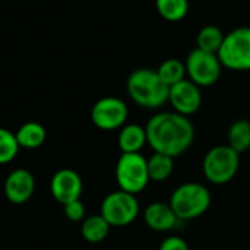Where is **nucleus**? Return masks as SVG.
<instances>
[{"label":"nucleus","mask_w":250,"mask_h":250,"mask_svg":"<svg viewBox=\"0 0 250 250\" xmlns=\"http://www.w3.org/2000/svg\"><path fill=\"white\" fill-rule=\"evenodd\" d=\"M90 118L99 130H121L128 119V106L119 97L106 96L93 104Z\"/></svg>","instance_id":"nucleus-9"},{"label":"nucleus","mask_w":250,"mask_h":250,"mask_svg":"<svg viewBox=\"0 0 250 250\" xmlns=\"http://www.w3.org/2000/svg\"><path fill=\"white\" fill-rule=\"evenodd\" d=\"M218 58L227 69L250 71V27H240L225 34Z\"/></svg>","instance_id":"nucleus-6"},{"label":"nucleus","mask_w":250,"mask_h":250,"mask_svg":"<svg viewBox=\"0 0 250 250\" xmlns=\"http://www.w3.org/2000/svg\"><path fill=\"white\" fill-rule=\"evenodd\" d=\"M240 153L231 149L228 145H219L212 147L203 158L205 178L216 186L229 183L238 172Z\"/></svg>","instance_id":"nucleus-5"},{"label":"nucleus","mask_w":250,"mask_h":250,"mask_svg":"<svg viewBox=\"0 0 250 250\" xmlns=\"http://www.w3.org/2000/svg\"><path fill=\"white\" fill-rule=\"evenodd\" d=\"M143 219L150 229L158 232L174 229L180 221L169 203L164 202H152L150 205H147L143 212Z\"/></svg>","instance_id":"nucleus-13"},{"label":"nucleus","mask_w":250,"mask_h":250,"mask_svg":"<svg viewBox=\"0 0 250 250\" xmlns=\"http://www.w3.org/2000/svg\"><path fill=\"white\" fill-rule=\"evenodd\" d=\"M109 231H110V225L100 213L87 216L81 224V235L85 241L91 244H97L106 240Z\"/></svg>","instance_id":"nucleus-16"},{"label":"nucleus","mask_w":250,"mask_h":250,"mask_svg":"<svg viewBox=\"0 0 250 250\" xmlns=\"http://www.w3.org/2000/svg\"><path fill=\"white\" fill-rule=\"evenodd\" d=\"M63 213L69 221L80 222V221L85 219V206L80 199V200H75V202H71V203L65 205L63 206Z\"/></svg>","instance_id":"nucleus-23"},{"label":"nucleus","mask_w":250,"mask_h":250,"mask_svg":"<svg viewBox=\"0 0 250 250\" xmlns=\"http://www.w3.org/2000/svg\"><path fill=\"white\" fill-rule=\"evenodd\" d=\"M212 203L210 191L200 183H184L169 197V206L180 221H190L208 212Z\"/></svg>","instance_id":"nucleus-3"},{"label":"nucleus","mask_w":250,"mask_h":250,"mask_svg":"<svg viewBox=\"0 0 250 250\" xmlns=\"http://www.w3.org/2000/svg\"><path fill=\"white\" fill-rule=\"evenodd\" d=\"M156 72L168 87H172V85L178 84L180 81L186 80V75H187L186 63L178 59L164 61L159 65V68L156 69Z\"/></svg>","instance_id":"nucleus-21"},{"label":"nucleus","mask_w":250,"mask_h":250,"mask_svg":"<svg viewBox=\"0 0 250 250\" xmlns=\"http://www.w3.org/2000/svg\"><path fill=\"white\" fill-rule=\"evenodd\" d=\"M139 213L140 205L137 197L122 190L109 193L100 205V215L110 227H127L137 219Z\"/></svg>","instance_id":"nucleus-7"},{"label":"nucleus","mask_w":250,"mask_h":250,"mask_svg":"<svg viewBox=\"0 0 250 250\" xmlns=\"http://www.w3.org/2000/svg\"><path fill=\"white\" fill-rule=\"evenodd\" d=\"M145 128L147 145L152 150L174 159L184 155L194 142V127L191 121L174 110L155 113Z\"/></svg>","instance_id":"nucleus-1"},{"label":"nucleus","mask_w":250,"mask_h":250,"mask_svg":"<svg viewBox=\"0 0 250 250\" xmlns=\"http://www.w3.org/2000/svg\"><path fill=\"white\" fill-rule=\"evenodd\" d=\"M127 93L131 100L145 109H159L169 100V87L155 69L140 68L130 74Z\"/></svg>","instance_id":"nucleus-2"},{"label":"nucleus","mask_w":250,"mask_h":250,"mask_svg":"<svg viewBox=\"0 0 250 250\" xmlns=\"http://www.w3.org/2000/svg\"><path fill=\"white\" fill-rule=\"evenodd\" d=\"M15 136H17L20 147L39 149L40 146L44 145L47 133H46V128L40 122L30 121V122H25L21 125L20 130L15 133Z\"/></svg>","instance_id":"nucleus-15"},{"label":"nucleus","mask_w":250,"mask_h":250,"mask_svg":"<svg viewBox=\"0 0 250 250\" xmlns=\"http://www.w3.org/2000/svg\"><path fill=\"white\" fill-rule=\"evenodd\" d=\"M228 146L237 153H243L250 149V121L235 119L227 133Z\"/></svg>","instance_id":"nucleus-17"},{"label":"nucleus","mask_w":250,"mask_h":250,"mask_svg":"<svg viewBox=\"0 0 250 250\" xmlns=\"http://www.w3.org/2000/svg\"><path fill=\"white\" fill-rule=\"evenodd\" d=\"M202 90L190 80H183L178 84L169 87V100L174 112L183 116H191L202 107Z\"/></svg>","instance_id":"nucleus-10"},{"label":"nucleus","mask_w":250,"mask_h":250,"mask_svg":"<svg viewBox=\"0 0 250 250\" xmlns=\"http://www.w3.org/2000/svg\"><path fill=\"white\" fill-rule=\"evenodd\" d=\"M224 37L225 36L222 34V31L218 27L206 25L197 34V39H196L197 49H200L203 52H208V53L218 55V52H219V49L222 46Z\"/></svg>","instance_id":"nucleus-20"},{"label":"nucleus","mask_w":250,"mask_h":250,"mask_svg":"<svg viewBox=\"0 0 250 250\" xmlns=\"http://www.w3.org/2000/svg\"><path fill=\"white\" fill-rule=\"evenodd\" d=\"M159 250H190L187 241L178 235H169L162 240Z\"/></svg>","instance_id":"nucleus-24"},{"label":"nucleus","mask_w":250,"mask_h":250,"mask_svg":"<svg viewBox=\"0 0 250 250\" xmlns=\"http://www.w3.org/2000/svg\"><path fill=\"white\" fill-rule=\"evenodd\" d=\"M115 178L119 190L137 196L150 181L147 159L142 153H121L115 168Z\"/></svg>","instance_id":"nucleus-4"},{"label":"nucleus","mask_w":250,"mask_h":250,"mask_svg":"<svg viewBox=\"0 0 250 250\" xmlns=\"http://www.w3.org/2000/svg\"><path fill=\"white\" fill-rule=\"evenodd\" d=\"M186 69L188 80L203 88L216 84L221 77L222 63L218 55L208 53L196 47L188 53L186 59Z\"/></svg>","instance_id":"nucleus-8"},{"label":"nucleus","mask_w":250,"mask_h":250,"mask_svg":"<svg viewBox=\"0 0 250 250\" xmlns=\"http://www.w3.org/2000/svg\"><path fill=\"white\" fill-rule=\"evenodd\" d=\"M147 145L146 128L139 124H125L118 134V147L121 153H140Z\"/></svg>","instance_id":"nucleus-14"},{"label":"nucleus","mask_w":250,"mask_h":250,"mask_svg":"<svg viewBox=\"0 0 250 250\" xmlns=\"http://www.w3.org/2000/svg\"><path fill=\"white\" fill-rule=\"evenodd\" d=\"M83 178L71 168H62L50 180V193L62 206L80 200L83 194Z\"/></svg>","instance_id":"nucleus-11"},{"label":"nucleus","mask_w":250,"mask_h":250,"mask_svg":"<svg viewBox=\"0 0 250 250\" xmlns=\"http://www.w3.org/2000/svg\"><path fill=\"white\" fill-rule=\"evenodd\" d=\"M20 152V145L15 133L0 127V165L12 162Z\"/></svg>","instance_id":"nucleus-22"},{"label":"nucleus","mask_w":250,"mask_h":250,"mask_svg":"<svg viewBox=\"0 0 250 250\" xmlns=\"http://www.w3.org/2000/svg\"><path fill=\"white\" fill-rule=\"evenodd\" d=\"M159 15L169 21L178 22L188 14V0H155Z\"/></svg>","instance_id":"nucleus-19"},{"label":"nucleus","mask_w":250,"mask_h":250,"mask_svg":"<svg viewBox=\"0 0 250 250\" xmlns=\"http://www.w3.org/2000/svg\"><path fill=\"white\" fill-rule=\"evenodd\" d=\"M36 190L34 175L24 168L12 171L5 181V196L14 205L27 203Z\"/></svg>","instance_id":"nucleus-12"},{"label":"nucleus","mask_w":250,"mask_h":250,"mask_svg":"<svg viewBox=\"0 0 250 250\" xmlns=\"http://www.w3.org/2000/svg\"><path fill=\"white\" fill-rule=\"evenodd\" d=\"M147 169L150 181L164 183L174 172V158L153 152V155L147 159Z\"/></svg>","instance_id":"nucleus-18"}]
</instances>
